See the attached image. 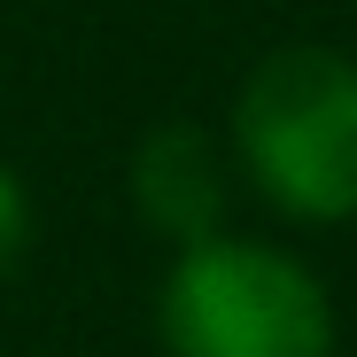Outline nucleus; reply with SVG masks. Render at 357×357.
<instances>
[{
	"mask_svg": "<svg viewBox=\"0 0 357 357\" xmlns=\"http://www.w3.org/2000/svg\"><path fill=\"white\" fill-rule=\"evenodd\" d=\"M233 140L287 218H357V63L326 47L272 54L241 86Z\"/></svg>",
	"mask_w": 357,
	"mask_h": 357,
	"instance_id": "nucleus-1",
	"label": "nucleus"
},
{
	"mask_svg": "<svg viewBox=\"0 0 357 357\" xmlns=\"http://www.w3.org/2000/svg\"><path fill=\"white\" fill-rule=\"evenodd\" d=\"M171 357H326L334 311L319 280L257 241H195L163 287Z\"/></svg>",
	"mask_w": 357,
	"mask_h": 357,
	"instance_id": "nucleus-2",
	"label": "nucleus"
},
{
	"mask_svg": "<svg viewBox=\"0 0 357 357\" xmlns=\"http://www.w3.org/2000/svg\"><path fill=\"white\" fill-rule=\"evenodd\" d=\"M132 195H140V210H148L163 233L202 241V233L218 225V210H225V178H218L210 140L187 132V125L155 132V140L140 148V163H132Z\"/></svg>",
	"mask_w": 357,
	"mask_h": 357,
	"instance_id": "nucleus-3",
	"label": "nucleus"
},
{
	"mask_svg": "<svg viewBox=\"0 0 357 357\" xmlns=\"http://www.w3.org/2000/svg\"><path fill=\"white\" fill-rule=\"evenodd\" d=\"M24 249H31V202H24V187H16V178L0 171V280L24 264Z\"/></svg>",
	"mask_w": 357,
	"mask_h": 357,
	"instance_id": "nucleus-4",
	"label": "nucleus"
}]
</instances>
